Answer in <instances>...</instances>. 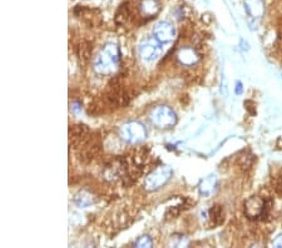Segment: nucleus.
<instances>
[{"instance_id":"f257e3e1","label":"nucleus","mask_w":282,"mask_h":248,"mask_svg":"<svg viewBox=\"0 0 282 248\" xmlns=\"http://www.w3.org/2000/svg\"><path fill=\"white\" fill-rule=\"evenodd\" d=\"M121 63V53L116 44H107L94 57V70L100 75H110L116 72Z\"/></svg>"},{"instance_id":"f03ea898","label":"nucleus","mask_w":282,"mask_h":248,"mask_svg":"<svg viewBox=\"0 0 282 248\" xmlns=\"http://www.w3.org/2000/svg\"><path fill=\"white\" fill-rule=\"evenodd\" d=\"M149 121L158 129L167 130L175 127L177 123V116L168 106H157L149 113Z\"/></svg>"},{"instance_id":"7ed1b4c3","label":"nucleus","mask_w":282,"mask_h":248,"mask_svg":"<svg viewBox=\"0 0 282 248\" xmlns=\"http://www.w3.org/2000/svg\"><path fill=\"white\" fill-rule=\"evenodd\" d=\"M119 137L128 144H139L147 137V130L144 125L139 122H127L119 128Z\"/></svg>"},{"instance_id":"20e7f679","label":"nucleus","mask_w":282,"mask_h":248,"mask_svg":"<svg viewBox=\"0 0 282 248\" xmlns=\"http://www.w3.org/2000/svg\"><path fill=\"white\" fill-rule=\"evenodd\" d=\"M172 177V169L169 168L168 165H161L157 167L153 172L146 177L144 181V189L148 192L157 191V189L162 188L167 182Z\"/></svg>"},{"instance_id":"39448f33","label":"nucleus","mask_w":282,"mask_h":248,"mask_svg":"<svg viewBox=\"0 0 282 248\" xmlns=\"http://www.w3.org/2000/svg\"><path fill=\"white\" fill-rule=\"evenodd\" d=\"M138 53H139V57H141L142 59L147 60V62H152V60L157 59V58L161 55L162 53L161 43H159L156 38L147 39V40L142 41L141 44H139Z\"/></svg>"},{"instance_id":"423d86ee","label":"nucleus","mask_w":282,"mask_h":248,"mask_svg":"<svg viewBox=\"0 0 282 248\" xmlns=\"http://www.w3.org/2000/svg\"><path fill=\"white\" fill-rule=\"evenodd\" d=\"M245 215L250 220H256V218L262 217L266 211V202L261 197H251L245 202Z\"/></svg>"},{"instance_id":"0eeeda50","label":"nucleus","mask_w":282,"mask_h":248,"mask_svg":"<svg viewBox=\"0 0 282 248\" xmlns=\"http://www.w3.org/2000/svg\"><path fill=\"white\" fill-rule=\"evenodd\" d=\"M153 35L161 44H167L176 38V29L168 21H159L154 25Z\"/></svg>"},{"instance_id":"6e6552de","label":"nucleus","mask_w":282,"mask_h":248,"mask_svg":"<svg viewBox=\"0 0 282 248\" xmlns=\"http://www.w3.org/2000/svg\"><path fill=\"white\" fill-rule=\"evenodd\" d=\"M178 63L185 67H193L198 63L200 60V54L197 53V50L192 47H183L176 54Z\"/></svg>"},{"instance_id":"1a4fd4ad","label":"nucleus","mask_w":282,"mask_h":248,"mask_svg":"<svg viewBox=\"0 0 282 248\" xmlns=\"http://www.w3.org/2000/svg\"><path fill=\"white\" fill-rule=\"evenodd\" d=\"M161 10L159 0H141L139 3V13L143 18H154Z\"/></svg>"},{"instance_id":"9d476101","label":"nucleus","mask_w":282,"mask_h":248,"mask_svg":"<svg viewBox=\"0 0 282 248\" xmlns=\"http://www.w3.org/2000/svg\"><path fill=\"white\" fill-rule=\"evenodd\" d=\"M245 9L251 18H261L265 6L262 0H245Z\"/></svg>"},{"instance_id":"9b49d317","label":"nucleus","mask_w":282,"mask_h":248,"mask_svg":"<svg viewBox=\"0 0 282 248\" xmlns=\"http://www.w3.org/2000/svg\"><path fill=\"white\" fill-rule=\"evenodd\" d=\"M74 202L79 207H89L97 202V197L87 189H82L74 196Z\"/></svg>"},{"instance_id":"f8f14e48","label":"nucleus","mask_w":282,"mask_h":248,"mask_svg":"<svg viewBox=\"0 0 282 248\" xmlns=\"http://www.w3.org/2000/svg\"><path fill=\"white\" fill-rule=\"evenodd\" d=\"M215 183H216V178L215 176H210L208 178L203 179L202 183L200 184V192L205 196H208V194L212 193L213 188H215Z\"/></svg>"},{"instance_id":"ddd939ff","label":"nucleus","mask_w":282,"mask_h":248,"mask_svg":"<svg viewBox=\"0 0 282 248\" xmlns=\"http://www.w3.org/2000/svg\"><path fill=\"white\" fill-rule=\"evenodd\" d=\"M210 218L213 225H221L223 222V212L221 206H213L210 211Z\"/></svg>"},{"instance_id":"4468645a","label":"nucleus","mask_w":282,"mask_h":248,"mask_svg":"<svg viewBox=\"0 0 282 248\" xmlns=\"http://www.w3.org/2000/svg\"><path fill=\"white\" fill-rule=\"evenodd\" d=\"M152 245H153V241H152V238L147 235L139 237L138 240L136 241V243H134V246L138 248H142V247L148 248V247H152Z\"/></svg>"},{"instance_id":"2eb2a0df","label":"nucleus","mask_w":282,"mask_h":248,"mask_svg":"<svg viewBox=\"0 0 282 248\" xmlns=\"http://www.w3.org/2000/svg\"><path fill=\"white\" fill-rule=\"evenodd\" d=\"M272 247H276V248L282 247V235L277 236V237L275 238L274 242H272Z\"/></svg>"},{"instance_id":"dca6fc26","label":"nucleus","mask_w":282,"mask_h":248,"mask_svg":"<svg viewBox=\"0 0 282 248\" xmlns=\"http://www.w3.org/2000/svg\"><path fill=\"white\" fill-rule=\"evenodd\" d=\"M236 93L240 94L241 93V83H237V87H236Z\"/></svg>"}]
</instances>
